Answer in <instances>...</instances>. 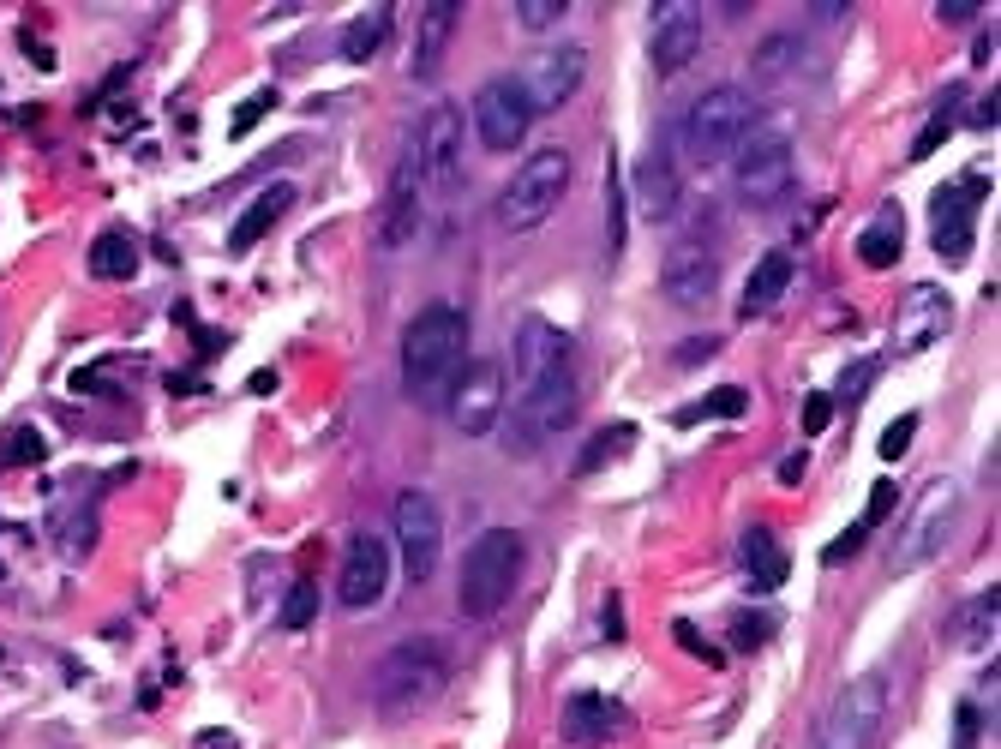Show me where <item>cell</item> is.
<instances>
[{"label":"cell","mask_w":1001,"mask_h":749,"mask_svg":"<svg viewBox=\"0 0 1001 749\" xmlns=\"http://www.w3.org/2000/svg\"><path fill=\"white\" fill-rule=\"evenodd\" d=\"M570 6L564 0H516V18H522V30H546V24H558Z\"/></svg>","instance_id":"obj_42"},{"label":"cell","mask_w":1001,"mask_h":749,"mask_svg":"<svg viewBox=\"0 0 1001 749\" xmlns=\"http://www.w3.org/2000/svg\"><path fill=\"white\" fill-rule=\"evenodd\" d=\"M624 450H636V426H630V420H618V426L594 432V438H588V450H582V462H576V474L588 480V474H600L606 462H618Z\"/></svg>","instance_id":"obj_33"},{"label":"cell","mask_w":1001,"mask_h":749,"mask_svg":"<svg viewBox=\"0 0 1001 749\" xmlns=\"http://www.w3.org/2000/svg\"><path fill=\"white\" fill-rule=\"evenodd\" d=\"M744 408H750V390H744V384H720V390H708L702 402L678 408L672 420H678V426H696V420H738Z\"/></svg>","instance_id":"obj_32"},{"label":"cell","mask_w":1001,"mask_h":749,"mask_svg":"<svg viewBox=\"0 0 1001 749\" xmlns=\"http://www.w3.org/2000/svg\"><path fill=\"white\" fill-rule=\"evenodd\" d=\"M564 192H570V156H564L558 144H546V150H534V156L510 174V186H504V198H498V222H504L510 234H528V228H540V222L558 210Z\"/></svg>","instance_id":"obj_6"},{"label":"cell","mask_w":1001,"mask_h":749,"mask_svg":"<svg viewBox=\"0 0 1001 749\" xmlns=\"http://www.w3.org/2000/svg\"><path fill=\"white\" fill-rule=\"evenodd\" d=\"M192 342H198V354H216L228 336H222V330H192Z\"/></svg>","instance_id":"obj_53"},{"label":"cell","mask_w":1001,"mask_h":749,"mask_svg":"<svg viewBox=\"0 0 1001 749\" xmlns=\"http://www.w3.org/2000/svg\"><path fill=\"white\" fill-rule=\"evenodd\" d=\"M738 558H744V576H750L756 594H774V588H786V576H792V558H786V546H780L774 528H750L744 546H738Z\"/></svg>","instance_id":"obj_25"},{"label":"cell","mask_w":1001,"mask_h":749,"mask_svg":"<svg viewBox=\"0 0 1001 749\" xmlns=\"http://www.w3.org/2000/svg\"><path fill=\"white\" fill-rule=\"evenodd\" d=\"M672 636H678V648H684L690 660H702V666H714V672L726 666V654H720V648H708V636H702L690 618H678V624H672Z\"/></svg>","instance_id":"obj_37"},{"label":"cell","mask_w":1001,"mask_h":749,"mask_svg":"<svg viewBox=\"0 0 1001 749\" xmlns=\"http://www.w3.org/2000/svg\"><path fill=\"white\" fill-rule=\"evenodd\" d=\"M900 504V492H894V480H876V492H870V510H864V528L876 534L882 522H888V510Z\"/></svg>","instance_id":"obj_45"},{"label":"cell","mask_w":1001,"mask_h":749,"mask_svg":"<svg viewBox=\"0 0 1001 749\" xmlns=\"http://www.w3.org/2000/svg\"><path fill=\"white\" fill-rule=\"evenodd\" d=\"M876 372H882L876 360H852V372H840V384H834V396H828V402H834V408H858V402H864V390L876 384Z\"/></svg>","instance_id":"obj_36"},{"label":"cell","mask_w":1001,"mask_h":749,"mask_svg":"<svg viewBox=\"0 0 1001 749\" xmlns=\"http://www.w3.org/2000/svg\"><path fill=\"white\" fill-rule=\"evenodd\" d=\"M450 420L468 438H486L504 420V360H468L450 390Z\"/></svg>","instance_id":"obj_13"},{"label":"cell","mask_w":1001,"mask_h":749,"mask_svg":"<svg viewBox=\"0 0 1001 749\" xmlns=\"http://www.w3.org/2000/svg\"><path fill=\"white\" fill-rule=\"evenodd\" d=\"M270 108H276V90H252V96H246V102L234 108V120H228V132H234V138H246V132H252V126H258V120H264Z\"/></svg>","instance_id":"obj_39"},{"label":"cell","mask_w":1001,"mask_h":749,"mask_svg":"<svg viewBox=\"0 0 1001 749\" xmlns=\"http://www.w3.org/2000/svg\"><path fill=\"white\" fill-rule=\"evenodd\" d=\"M912 438H918V414H900V420L882 432V462H900V456L912 450Z\"/></svg>","instance_id":"obj_43"},{"label":"cell","mask_w":1001,"mask_h":749,"mask_svg":"<svg viewBox=\"0 0 1001 749\" xmlns=\"http://www.w3.org/2000/svg\"><path fill=\"white\" fill-rule=\"evenodd\" d=\"M648 24H654V30H648V48H654V72H660V78L684 72V66L702 54V30H708L702 6H690V0H660Z\"/></svg>","instance_id":"obj_14"},{"label":"cell","mask_w":1001,"mask_h":749,"mask_svg":"<svg viewBox=\"0 0 1001 749\" xmlns=\"http://www.w3.org/2000/svg\"><path fill=\"white\" fill-rule=\"evenodd\" d=\"M750 126H756L750 90H744V84H714V90H702V96L690 102V114H684V150H690L696 162H720V156H732V150L750 138Z\"/></svg>","instance_id":"obj_5"},{"label":"cell","mask_w":1001,"mask_h":749,"mask_svg":"<svg viewBox=\"0 0 1001 749\" xmlns=\"http://www.w3.org/2000/svg\"><path fill=\"white\" fill-rule=\"evenodd\" d=\"M834 426V402H828V390H810L804 396V432L816 438V432H828Z\"/></svg>","instance_id":"obj_44"},{"label":"cell","mask_w":1001,"mask_h":749,"mask_svg":"<svg viewBox=\"0 0 1001 749\" xmlns=\"http://www.w3.org/2000/svg\"><path fill=\"white\" fill-rule=\"evenodd\" d=\"M954 120H960V84H954V90H948V96L936 102V114H930V126H924V132L912 138V156H918V162H924V156H936V150L948 144V132H954Z\"/></svg>","instance_id":"obj_34"},{"label":"cell","mask_w":1001,"mask_h":749,"mask_svg":"<svg viewBox=\"0 0 1001 749\" xmlns=\"http://www.w3.org/2000/svg\"><path fill=\"white\" fill-rule=\"evenodd\" d=\"M246 390H252V396H264V390H276V372H252V378H246Z\"/></svg>","instance_id":"obj_54"},{"label":"cell","mask_w":1001,"mask_h":749,"mask_svg":"<svg viewBox=\"0 0 1001 749\" xmlns=\"http://www.w3.org/2000/svg\"><path fill=\"white\" fill-rule=\"evenodd\" d=\"M966 126H978V132H996V84H990V96H978V108H972V120Z\"/></svg>","instance_id":"obj_51"},{"label":"cell","mask_w":1001,"mask_h":749,"mask_svg":"<svg viewBox=\"0 0 1001 749\" xmlns=\"http://www.w3.org/2000/svg\"><path fill=\"white\" fill-rule=\"evenodd\" d=\"M408 150H414V162H420V186L444 198V192L456 186V174H462V114H456V102H432V108L420 114Z\"/></svg>","instance_id":"obj_10"},{"label":"cell","mask_w":1001,"mask_h":749,"mask_svg":"<svg viewBox=\"0 0 1001 749\" xmlns=\"http://www.w3.org/2000/svg\"><path fill=\"white\" fill-rule=\"evenodd\" d=\"M42 456H48L42 432H30V426H6V438H0V462H6V468H36Z\"/></svg>","instance_id":"obj_35"},{"label":"cell","mask_w":1001,"mask_h":749,"mask_svg":"<svg viewBox=\"0 0 1001 749\" xmlns=\"http://www.w3.org/2000/svg\"><path fill=\"white\" fill-rule=\"evenodd\" d=\"M564 354H570V336H564V330H552L540 312H528V318L516 324V360H510V366H516V378H522V384H534V378H540L552 360H564Z\"/></svg>","instance_id":"obj_23"},{"label":"cell","mask_w":1001,"mask_h":749,"mask_svg":"<svg viewBox=\"0 0 1001 749\" xmlns=\"http://www.w3.org/2000/svg\"><path fill=\"white\" fill-rule=\"evenodd\" d=\"M612 702L606 696H594V690H582V696H570L564 702V744H576V749H594V744H606V732H612Z\"/></svg>","instance_id":"obj_27"},{"label":"cell","mask_w":1001,"mask_h":749,"mask_svg":"<svg viewBox=\"0 0 1001 749\" xmlns=\"http://www.w3.org/2000/svg\"><path fill=\"white\" fill-rule=\"evenodd\" d=\"M522 534L516 528H486L474 546H468V558H462V594H456V606H462V618H492L504 600H510V588H516V576H522Z\"/></svg>","instance_id":"obj_4"},{"label":"cell","mask_w":1001,"mask_h":749,"mask_svg":"<svg viewBox=\"0 0 1001 749\" xmlns=\"http://www.w3.org/2000/svg\"><path fill=\"white\" fill-rule=\"evenodd\" d=\"M384 36H390V6H372V12H360V18H348V24H342V60H348V66H366V60L384 48Z\"/></svg>","instance_id":"obj_31"},{"label":"cell","mask_w":1001,"mask_h":749,"mask_svg":"<svg viewBox=\"0 0 1001 749\" xmlns=\"http://www.w3.org/2000/svg\"><path fill=\"white\" fill-rule=\"evenodd\" d=\"M708 354H720V336H690V342L672 348V366H696V360H708Z\"/></svg>","instance_id":"obj_47"},{"label":"cell","mask_w":1001,"mask_h":749,"mask_svg":"<svg viewBox=\"0 0 1001 749\" xmlns=\"http://www.w3.org/2000/svg\"><path fill=\"white\" fill-rule=\"evenodd\" d=\"M138 264H144L138 234H126V228H102V234L90 240V276H96V282H132Z\"/></svg>","instance_id":"obj_26"},{"label":"cell","mask_w":1001,"mask_h":749,"mask_svg":"<svg viewBox=\"0 0 1001 749\" xmlns=\"http://www.w3.org/2000/svg\"><path fill=\"white\" fill-rule=\"evenodd\" d=\"M582 72H588V48L558 42V48L534 54V66H528V72H516V78H522V90H528L534 114H552V108H564V102L582 90Z\"/></svg>","instance_id":"obj_16"},{"label":"cell","mask_w":1001,"mask_h":749,"mask_svg":"<svg viewBox=\"0 0 1001 749\" xmlns=\"http://www.w3.org/2000/svg\"><path fill=\"white\" fill-rule=\"evenodd\" d=\"M468 366V312L438 300L426 312H414V324L402 330V384L414 402H450L456 378Z\"/></svg>","instance_id":"obj_1"},{"label":"cell","mask_w":1001,"mask_h":749,"mask_svg":"<svg viewBox=\"0 0 1001 749\" xmlns=\"http://www.w3.org/2000/svg\"><path fill=\"white\" fill-rule=\"evenodd\" d=\"M954 522H960V486H954V480H930L924 498L912 504V516H906L894 552H888V576H912V570H924V564L948 546Z\"/></svg>","instance_id":"obj_8"},{"label":"cell","mask_w":1001,"mask_h":749,"mask_svg":"<svg viewBox=\"0 0 1001 749\" xmlns=\"http://www.w3.org/2000/svg\"><path fill=\"white\" fill-rule=\"evenodd\" d=\"M456 24H462V0H432V6H420V18H414V54H408V72H414L420 84L438 78Z\"/></svg>","instance_id":"obj_20"},{"label":"cell","mask_w":1001,"mask_h":749,"mask_svg":"<svg viewBox=\"0 0 1001 749\" xmlns=\"http://www.w3.org/2000/svg\"><path fill=\"white\" fill-rule=\"evenodd\" d=\"M864 540H870V528H864V522H858V528H846V534L822 552V564H846V558H858V546H864Z\"/></svg>","instance_id":"obj_48"},{"label":"cell","mask_w":1001,"mask_h":749,"mask_svg":"<svg viewBox=\"0 0 1001 749\" xmlns=\"http://www.w3.org/2000/svg\"><path fill=\"white\" fill-rule=\"evenodd\" d=\"M978 732H984V714H978V702H966L954 714V749H978Z\"/></svg>","instance_id":"obj_46"},{"label":"cell","mask_w":1001,"mask_h":749,"mask_svg":"<svg viewBox=\"0 0 1001 749\" xmlns=\"http://www.w3.org/2000/svg\"><path fill=\"white\" fill-rule=\"evenodd\" d=\"M420 162H414V150H402V162H396V174H390V198H384V228H378V240L396 252V246H408L414 240V228H420Z\"/></svg>","instance_id":"obj_21"},{"label":"cell","mask_w":1001,"mask_h":749,"mask_svg":"<svg viewBox=\"0 0 1001 749\" xmlns=\"http://www.w3.org/2000/svg\"><path fill=\"white\" fill-rule=\"evenodd\" d=\"M72 390H114V372L108 366H84V372H72Z\"/></svg>","instance_id":"obj_50"},{"label":"cell","mask_w":1001,"mask_h":749,"mask_svg":"<svg viewBox=\"0 0 1001 749\" xmlns=\"http://www.w3.org/2000/svg\"><path fill=\"white\" fill-rule=\"evenodd\" d=\"M678 204H684V180H678L672 156H666V150H648V156L636 162V210H642L648 222H678Z\"/></svg>","instance_id":"obj_22"},{"label":"cell","mask_w":1001,"mask_h":749,"mask_svg":"<svg viewBox=\"0 0 1001 749\" xmlns=\"http://www.w3.org/2000/svg\"><path fill=\"white\" fill-rule=\"evenodd\" d=\"M804 60H810L804 36H798V30H780V36H768V42L756 48L750 72H756V84H780V78H792V72H798Z\"/></svg>","instance_id":"obj_30"},{"label":"cell","mask_w":1001,"mask_h":749,"mask_svg":"<svg viewBox=\"0 0 1001 749\" xmlns=\"http://www.w3.org/2000/svg\"><path fill=\"white\" fill-rule=\"evenodd\" d=\"M900 246H906L900 204H882V210H876V222L858 234V264H870V270H888V264L900 258Z\"/></svg>","instance_id":"obj_28"},{"label":"cell","mask_w":1001,"mask_h":749,"mask_svg":"<svg viewBox=\"0 0 1001 749\" xmlns=\"http://www.w3.org/2000/svg\"><path fill=\"white\" fill-rule=\"evenodd\" d=\"M996 612H1001V594L990 588V594H978V606H972V648H990L996 642Z\"/></svg>","instance_id":"obj_38"},{"label":"cell","mask_w":1001,"mask_h":749,"mask_svg":"<svg viewBox=\"0 0 1001 749\" xmlns=\"http://www.w3.org/2000/svg\"><path fill=\"white\" fill-rule=\"evenodd\" d=\"M792 252H768V258H756V270H750V282H744V318H756V312H768L786 288H792Z\"/></svg>","instance_id":"obj_29"},{"label":"cell","mask_w":1001,"mask_h":749,"mask_svg":"<svg viewBox=\"0 0 1001 749\" xmlns=\"http://www.w3.org/2000/svg\"><path fill=\"white\" fill-rule=\"evenodd\" d=\"M660 288H666V300H678V306H702V300L720 288V258H714L702 240H684V246L666 252Z\"/></svg>","instance_id":"obj_19"},{"label":"cell","mask_w":1001,"mask_h":749,"mask_svg":"<svg viewBox=\"0 0 1001 749\" xmlns=\"http://www.w3.org/2000/svg\"><path fill=\"white\" fill-rule=\"evenodd\" d=\"M312 612H318V588H312V582H294V588H288V606H282V624H288V630H306Z\"/></svg>","instance_id":"obj_40"},{"label":"cell","mask_w":1001,"mask_h":749,"mask_svg":"<svg viewBox=\"0 0 1001 749\" xmlns=\"http://www.w3.org/2000/svg\"><path fill=\"white\" fill-rule=\"evenodd\" d=\"M804 468H810V456H804V450H792V456L780 462V486H798V480H804Z\"/></svg>","instance_id":"obj_52"},{"label":"cell","mask_w":1001,"mask_h":749,"mask_svg":"<svg viewBox=\"0 0 1001 749\" xmlns=\"http://www.w3.org/2000/svg\"><path fill=\"white\" fill-rule=\"evenodd\" d=\"M990 192V174L984 168H972L966 180H954V186H936V198H930V210H936V252L942 258H966L972 252V210H978V198Z\"/></svg>","instance_id":"obj_17"},{"label":"cell","mask_w":1001,"mask_h":749,"mask_svg":"<svg viewBox=\"0 0 1001 749\" xmlns=\"http://www.w3.org/2000/svg\"><path fill=\"white\" fill-rule=\"evenodd\" d=\"M576 402H582V390H576V360L564 354V360H552L534 384H522V396L510 402V444H516V450L552 444V438L576 420Z\"/></svg>","instance_id":"obj_3"},{"label":"cell","mask_w":1001,"mask_h":749,"mask_svg":"<svg viewBox=\"0 0 1001 749\" xmlns=\"http://www.w3.org/2000/svg\"><path fill=\"white\" fill-rule=\"evenodd\" d=\"M390 588V546L378 534H354L342 552V576H336V600L348 612H372Z\"/></svg>","instance_id":"obj_15"},{"label":"cell","mask_w":1001,"mask_h":749,"mask_svg":"<svg viewBox=\"0 0 1001 749\" xmlns=\"http://www.w3.org/2000/svg\"><path fill=\"white\" fill-rule=\"evenodd\" d=\"M768 636H774V612H756V618L738 612V618H732V648H762Z\"/></svg>","instance_id":"obj_41"},{"label":"cell","mask_w":1001,"mask_h":749,"mask_svg":"<svg viewBox=\"0 0 1001 749\" xmlns=\"http://www.w3.org/2000/svg\"><path fill=\"white\" fill-rule=\"evenodd\" d=\"M948 312H954V300L942 294V282H912L906 300L894 306V354L912 360V354H924L930 342H942Z\"/></svg>","instance_id":"obj_18"},{"label":"cell","mask_w":1001,"mask_h":749,"mask_svg":"<svg viewBox=\"0 0 1001 749\" xmlns=\"http://www.w3.org/2000/svg\"><path fill=\"white\" fill-rule=\"evenodd\" d=\"M882 714H888V672L870 666V672H858V678L828 702V714H822L810 749H870L876 732H882Z\"/></svg>","instance_id":"obj_7"},{"label":"cell","mask_w":1001,"mask_h":749,"mask_svg":"<svg viewBox=\"0 0 1001 749\" xmlns=\"http://www.w3.org/2000/svg\"><path fill=\"white\" fill-rule=\"evenodd\" d=\"M528 126H534V102H528L516 72H498L474 90V132L486 150H516L528 138Z\"/></svg>","instance_id":"obj_11"},{"label":"cell","mask_w":1001,"mask_h":749,"mask_svg":"<svg viewBox=\"0 0 1001 749\" xmlns=\"http://www.w3.org/2000/svg\"><path fill=\"white\" fill-rule=\"evenodd\" d=\"M978 12H984L978 0H942V6H936V24H972Z\"/></svg>","instance_id":"obj_49"},{"label":"cell","mask_w":1001,"mask_h":749,"mask_svg":"<svg viewBox=\"0 0 1001 749\" xmlns=\"http://www.w3.org/2000/svg\"><path fill=\"white\" fill-rule=\"evenodd\" d=\"M288 210H294V186H288V180L264 186V192H258V198L240 210V222L228 228V246H234V252H252V246H258V240H264V234H270L282 216H288Z\"/></svg>","instance_id":"obj_24"},{"label":"cell","mask_w":1001,"mask_h":749,"mask_svg":"<svg viewBox=\"0 0 1001 749\" xmlns=\"http://www.w3.org/2000/svg\"><path fill=\"white\" fill-rule=\"evenodd\" d=\"M444 684H450V648H444L438 636H408V642H396V648L378 660V672H372V696H378V708H384L390 720L432 708V702L444 696Z\"/></svg>","instance_id":"obj_2"},{"label":"cell","mask_w":1001,"mask_h":749,"mask_svg":"<svg viewBox=\"0 0 1001 749\" xmlns=\"http://www.w3.org/2000/svg\"><path fill=\"white\" fill-rule=\"evenodd\" d=\"M396 552L408 582H432L438 552H444V510L432 492H402L396 498Z\"/></svg>","instance_id":"obj_12"},{"label":"cell","mask_w":1001,"mask_h":749,"mask_svg":"<svg viewBox=\"0 0 1001 749\" xmlns=\"http://www.w3.org/2000/svg\"><path fill=\"white\" fill-rule=\"evenodd\" d=\"M792 174H798V156H792V138L774 132V126H750V138L738 144V198L768 210L792 192Z\"/></svg>","instance_id":"obj_9"}]
</instances>
